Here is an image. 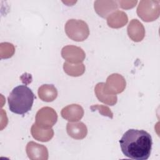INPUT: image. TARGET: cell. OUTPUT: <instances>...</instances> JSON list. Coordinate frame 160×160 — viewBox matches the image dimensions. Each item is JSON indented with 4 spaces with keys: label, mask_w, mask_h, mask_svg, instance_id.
Returning a JSON list of instances; mask_svg holds the SVG:
<instances>
[{
    "label": "cell",
    "mask_w": 160,
    "mask_h": 160,
    "mask_svg": "<svg viewBox=\"0 0 160 160\" xmlns=\"http://www.w3.org/2000/svg\"><path fill=\"white\" fill-rule=\"evenodd\" d=\"M122 152L136 160H146L151 154L152 141L149 133L144 130L130 129L119 140Z\"/></svg>",
    "instance_id": "obj_1"
},
{
    "label": "cell",
    "mask_w": 160,
    "mask_h": 160,
    "mask_svg": "<svg viewBox=\"0 0 160 160\" xmlns=\"http://www.w3.org/2000/svg\"><path fill=\"white\" fill-rule=\"evenodd\" d=\"M34 98L33 92L27 86H18L8 96L9 108L14 113L24 114L31 109Z\"/></svg>",
    "instance_id": "obj_2"
},
{
    "label": "cell",
    "mask_w": 160,
    "mask_h": 160,
    "mask_svg": "<svg viewBox=\"0 0 160 160\" xmlns=\"http://www.w3.org/2000/svg\"><path fill=\"white\" fill-rule=\"evenodd\" d=\"M66 35L75 41H83L89 35L88 25L86 22L80 19H69L64 26Z\"/></svg>",
    "instance_id": "obj_3"
},
{
    "label": "cell",
    "mask_w": 160,
    "mask_h": 160,
    "mask_svg": "<svg viewBox=\"0 0 160 160\" xmlns=\"http://www.w3.org/2000/svg\"><path fill=\"white\" fill-rule=\"evenodd\" d=\"M159 1H141L137 8V14L138 16L145 22L153 21L159 16Z\"/></svg>",
    "instance_id": "obj_4"
},
{
    "label": "cell",
    "mask_w": 160,
    "mask_h": 160,
    "mask_svg": "<svg viewBox=\"0 0 160 160\" xmlns=\"http://www.w3.org/2000/svg\"><path fill=\"white\" fill-rule=\"evenodd\" d=\"M35 120V124L39 127L49 129L57 122L58 114L53 108L43 107L37 112Z\"/></svg>",
    "instance_id": "obj_5"
},
{
    "label": "cell",
    "mask_w": 160,
    "mask_h": 160,
    "mask_svg": "<svg viewBox=\"0 0 160 160\" xmlns=\"http://www.w3.org/2000/svg\"><path fill=\"white\" fill-rule=\"evenodd\" d=\"M125 79L121 74H112L108 76L103 89L108 94H116L122 92L126 88Z\"/></svg>",
    "instance_id": "obj_6"
},
{
    "label": "cell",
    "mask_w": 160,
    "mask_h": 160,
    "mask_svg": "<svg viewBox=\"0 0 160 160\" xmlns=\"http://www.w3.org/2000/svg\"><path fill=\"white\" fill-rule=\"evenodd\" d=\"M61 56L69 63L78 64L84 61L86 54L81 48L73 45H68L62 49Z\"/></svg>",
    "instance_id": "obj_7"
},
{
    "label": "cell",
    "mask_w": 160,
    "mask_h": 160,
    "mask_svg": "<svg viewBox=\"0 0 160 160\" xmlns=\"http://www.w3.org/2000/svg\"><path fill=\"white\" fill-rule=\"evenodd\" d=\"M28 158L32 160H47L48 151L46 146L33 141L29 142L26 148Z\"/></svg>",
    "instance_id": "obj_8"
},
{
    "label": "cell",
    "mask_w": 160,
    "mask_h": 160,
    "mask_svg": "<svg viewBox=\"0 0 160 160\" xmlns=\"http://www.w3.org/2000/svg\"><path fill=\"white\" fill-rule=\"evenodd\" d=\"M61 114L64 119L68 121L76 122L83 117L84 110L80 105L72 104L62 108Z\"/></svg>",
    "instance_id": "obj_9"
},
{
    "label": "cell",
    "mask_w": 160,
    "mask_h": 160,
    "mask_svg": "<svg viewBox=\"0 0 160 160\" xmlns=\"http://www.w3.org/2000/svg\"><path fill=\"white\" fill-rule=\"evenodd\" d=\"M118 4L115 1H96L94 2V9L97 14L106 18L112 12L117 10Z\"/></svg>",
    "instance_id": "obj_10"
},
{
    "label": "cell",
    "mask_w": 160,
    "mask_h": 160,
    "mask_svg": "<svg viewBox=\"0 0 160 160\" xmlns=\"http://www.w3.org/2000/svg\"><path fill=\"white\" fill-rule=\"evenodd\" d=\"M129 37L135 42L142 41L145 36V29L141 22L138 19H132L128 26Z\"/></svg>",
    "instance_id": "obj_11"
},
{
    "label": "cell",
    "mask_w": 160,
    "mask_h": 160,
    "mask_svg": "<svg viewBox=\"0 0 160 160\" xmlns=\"http://www.w3.org/2000/svg\"><path fill=\"white\" fill-rule=\"evenodd\" d=\"M68 135L75 139H84L88 133V129L85 124L82 122H68L66 126Z\"/></svg>",
    "instance_id": "obj_12"
},
{
    "label": "cell",
    "mask_w": 160,
    "mask_h": 160,
    "mask_svg": "<svg viewBox=\"0 0 160 160\" xmlns=\"http://www.w3.org/2000/svg\"><path fill=\"white\" fill-rule=\"evenodd\" d=\"M31 133L35 139L41 142L49 141L54 136V131L52 128H42L35 123L31 126Z\"/></svg>",
    "instance_id": "obj_13"
},
{
    "label": "cell",
    "mask_w": 160,
    "mask_h": 160,
    "mask_svg": "<svg viewBox=\"0 0 160 160\" xmlns=\"http://www.w3.org/2000/svg\"><path fill=\"white\" fill-rule=\"evenodd\" d=\"M104 82H99L96 84L94 88V92L97 98L101 102L108 105L114 106L118 101V98L116 94H108L104 91L103 87Z\"/></svg>",
    "instance_id": "obj_14"
},
{
    "label": "cell",
    "mask_w": 160,
    "mask_h": 160,
    "mask_svg": "<svg viewBox=\"0 0 160 160\" xmlns=\"http://www.w3.org/2000/svg\"><path fill=\"white\" fill-rule=\"evenodd\" d=\"M128 21L127 14L121 11H116L110 14L107 18L108 26L112 28H119L123 27Z\"/></svg>",
    "instance_id": "obj_15"
},
{
    "label": "cell",
    "mask_w": 160,
    "mask_h": 160,
    "mask_svg": "<svg viewBox=\"0 0 160 160\" xmlns=\"http://www.w3.org/2000/svg\"><path fill=\"white\" fill-rule=\"evenodd\" d=\"M39 98L43 101L51 102L58 96V91L53 84H43L38 89Z\"/></svg>",
    "instance_id": "obj_16"
},
{
    "label": "cell",
    "mask_w": 160,
    "mask_h": 160,
    "mask_svg": "<svg viewBox=\"0 0 160 160\" xmlns=\"http://www.w3.org/2000/svg\"><path fill=\"white\" fill-rule=\"evenodd\" d=\"M64 72L71 76H81L85 71V66L82 63L72 64L68 62H65L63 65Z\"/></svg>",
    "instance_id": "obj_17"
},
{
    "label": "cell",
    "mask_w": 160,
    "mask_h": 160,
    "mask_svg": "<svg viewBox=\"0 0 160 160\" xmlns=\"http://www.w3.org/2000/svg\"><path fill=\"white\" fill-rule=\"evenodd\" d=\"M90 108L92 111H98L99 113L101 114L102 116H108L111 119L113 118V114L111 112V109H109V108L106 106L96 104V105L91 106Z\"/></svg>",
    "instance_id": "obj_18"
},
{
    "label": "cell",
    "mask_w": 160,
    "mask_h": 160,
    "mask_svg": "<svg viewBox=\"0 0 160 160\" xmlns=\"http://www.w3.org/2000/svg\"><path fill=\"white\" fill-rule=\"evenodd\" d=\"M3 46L5 48V52L1 54V58H11L14 53V47L13 44L9 42H3L1 43Z\"/></svg>",
    "instance_id": "obj_19"
},
{
    "label": "cell",
    "mask_w": 160,
    "mask_h": 160,
    "mask_svg": "<svg viewBox=\"0 0 160 160\" xmlns=\"http://www.w3.org/2000/svg\"><path fill=\"white\" fill-rule=\"evenodd\" d=\"M120 6L123 9H129L134 7L138 2L137 1H117Z\"/></svg>",
    "instance_id": "obj_20"
}]
</instances>
